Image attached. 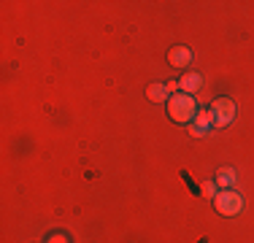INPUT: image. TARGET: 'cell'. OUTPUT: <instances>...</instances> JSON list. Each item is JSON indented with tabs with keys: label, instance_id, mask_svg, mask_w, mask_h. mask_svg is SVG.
Wrapping results in <instances>:
<instances>
[{
	"label": "cell",
	"instance_id": "6da1fadb",
	"mask_svg": "<svg viewBox=\"0 0 254 243\" xmlns=\"http://www.w3.org/2000/svg\"><path fill=\"white\" fill-rule=\"evenodd\" d=\"M197 100L195 95H187V92H176L171 95V100H168V117L173 122H179V124H192V119L197 117Z\"/></svg>",
	"mask_w": 254,
	"mask_h": 243
},
{
	"label": "cell",
	"instance_id": "7a4b0ae2",
	"mask_svg": "<svg viewBox=\"0 0 254 243\" xmlns=\"http://www.w3.org/2000/svg\"><path fill=\"white\" fill-rule=\"evenodd\" d=\"M214 208L219 211L222 216H238L241 211H244V197L235 189H222L214 197Z\"/></svg>",
	"mask_w": 254,
	"mask_h": 243
},
{
	"label": "cell",
	"instance_id": "3957f363",
	"mask_svg": "<svg viewBox=\"0 0 254 243\" xmlns=\"http://www.w3.org/2000/svg\"><path fill=\"white\" fill-rule=\"evenodd\" d=\"M235 103L230 100V97H219V100H214V106H211V114H214V127H227L233 124L235 119Z\"/></svg>",
	"mask_w": 254,
	"mask_h": 243
},
{
	"label": "cell",
	"instance_id": "277c9868",
	"mask_svg": "<svg viewBox=\"0 0 254 243\" xmlns=\"http://www.w3.org/2000/svg\"><path fill=\"white\" fill-rule=\"evenodd\" d=\"M211 127H214V114L211 111H197V117L192 119V124H190V135L205 138L211 132Z\"/></svg>",
	"mask_w": 254,
	"mask_h": 243
},
{
	"label": "cell",
	"instance_id": "5b68a950",
	"mask_svg": "<svg viewBox=\"0 0 254 243\" xmlns=\"http://www.w3.org/2000/svg\"><path fill=\"white\" fill-rule=\"evenodd\" d=\"M168 62H171L173 68H190V65H192L190 46H173L171 52H168Z\"/></svg>",
	"mask_w": 254,
	"mask_h": 243
},
{
	"label": "cell",
	"instance_id": "8992f818",
	"mask_svg": "<svg viewBox=\"0 0 254 243\" xmlns=\"http://www.w3.org/2000/svg\"><path fill=\"white\" fill-rule=\"evenodd\" d=\"M214 181H216V186H222V189H235V184H238V170L225 165V168L216 170Z\"/></svg>",
	"mask_w": 254,
	"mask_h": 243
},
{
	"label": "cell",
	"instance_id": "52a82bcc",
	"mask_svg": "<svg viewBox=\"0 0 254 243\" xmlns=\"http://www.w3.org/2000/svg\"><path fill=\"white\" fill-rule=\"evenodd\" d=\"M179 87L184 89L187 95H195L197 89L203 87V76H200V73H197V70H187L184 76L179 78Z\"/></svg>",
	"mask_w": 254,
	"mask_h": 243
},
{
	"label": "cell",
	"instance_id": "ba28073f",
	"mask_svg": "<svg viewBox=\"0 0 254 243\" xmlns=\"http://www.w3.org/2000/svg\"><path fill=\"white\" fill-rule=\"evenodd\" d=\"M146 97H149L152 103H165V100H171L168 84H149V87H146Z\"/></svg>",
	"mask_w": 254,
	"mask_h": 243
},
{
	"label": "cell",
	"instance_id": "9c48e42d",
	"mask_svg": "<svg viewBox=\"0 0 254 243\" xmlns=\"http://www.w3.org/2000/svg\"><path fill=\"white\" fill-rule=\"evenodd\" d=\"M200 192H203L205 200H214L216 194H219V192H216V181H205V184L200 186Z\"/></svg>",
	"mask_w": 254,
	"mask_h": 243
},
{
	"label": "cell",
	"instance_id": "30bf717a",
	"mask_svg": "<svg viewBox=\"0 0 254 243\" xmlns=\"http://www.w3.org/2000/svg\"><path fill=\"white\" fill-rule=\"evenodd\" d=\"M46 243H68V238H65V235H52Z\"/></svg>",
	"mask_w": 254,
	"mask_h": 243
}]
</instances>
